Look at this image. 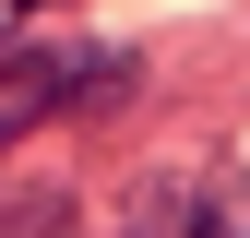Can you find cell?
Masks as SVG:
<instances>
[{"mask_svg":"<svg viewBox=\"0 0 250 238\" xmlns=\"http://www.w3.org/2000/svg\"><path fill=\"white\" fill-rule=\"evenodd\" d=\"M143 238H250V191L238 178H167V191H143Z\"/></svg>","mask_w":250,"mask_h":238,"instance_id":"cell-1","label":"cell"},{"mask_svg":"<svg viewBox=\"0 0 250 238\" xmlns=\"http://www.w3.org/2000/svg\"><path fill=\"white\" fill-rule=\"evenodd\" d=\"M12 24H24V0H0V36H12Z\"/></svg>","mask_w":250,"mask_h":238,"instance_id":"cell-2","label":"cell"}]
</instances>
